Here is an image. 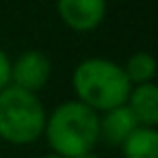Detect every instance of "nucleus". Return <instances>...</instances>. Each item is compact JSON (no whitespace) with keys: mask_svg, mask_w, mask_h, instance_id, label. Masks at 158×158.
<instances>
[{"mask_svg":"<svg viewBox=\"0 0 158 158\" xmlns=\"http://www.w3.org/2000/svg\"><path fill=\"white\" fill-rule=\"evenodd\" d=\"M44 134L56 156L78 158L100 141V117L82 102H65L46 117Z\"/></svg>","mask_w":158,"mask_h":158,"instance_id":"nucleus-1","label":"nucleus"},{"mask_svg":"<svg viewBox=\"0 0 158 158\" xmlns=\"http://www.w3.org/2000/svg\"><path fill=\"white\" fill-rule=\"evenodd\" d=\"M74 91L91 110H110L128 102L132 85L123 69L106 59H87L74 72Z\"/></svg>","mask_w":158,"mask_h":158,"instance_id":"nucleus-2","label":"nucleus"},{"mask_svg":"<svg viewBox=\"0 0 158 158\" xmlns=\"http://www.w3.org/2000/svg\"><path fill=\"white\" fill-rule=\"evenodd\" d=\"M46 110L35 93L18 87L0 91V136L13 145H26L44 134Z\"/></svg>","mask_w":158,"mask_h":158,"instance_id":"nucleus-3","label":"nucleus"},{"mask_svg":"<svg viewBox=\"0 0 158 158\" xmlns=\"http://www.w3.org/2000/svg\"><path fill=\"white\" fill-rule=\"evenodd\" d=\"M52 65L50 59L39 52V50H28L24 52L15 63H11V82L18 89H24L28 93H35L46 87L50 80Z\"/></svg>","mask_w":158,"mask_h":158,"instance_id":"nucleus-4","label":"nucleus"},{"mask_svg":"<svg viewBox=\"0 0 158 158\" xmlns=\"http://www.w3.org/2000/svg\"><path fill=\"white\" fill-rule=\"evenodd\" d=\"M61 20L74 31H93L102 24L106 13V0H56Z\"/></svg>","mask_w":158,"mask_h":158,"instance_id":"nucleus-5","label":"nucleus"},{"mask_svg":"<svg viewBox=\"0 0 158 158\" xmlns=\"http://www.w3.org/2000/svg\"><path fill=\"white\" fill-rule=\"evenodd\" d=\"M139 128L136 117L132 115V110L123 104L117 108L106 110V115L100 119V139L106 141L108 145H123V141Z\"/></svg>","mask_w":158,"mask_h":158,"instance_id":"nucleus-6","label":"nucleus"},{"mask_svg":"<svg viewBox=\"0 0 158 158\" xmlns=\"http://www.w3.org/2000/svg\"><path fill=\"white\" fill-rule=\"evenodd\" d=\"M126 106L132 110L139 126L154 128L158 123V89L152 82L136 85L134 89H130Z\"/></svg>","mask_w":158,"mask_h":158,"instance_id":"nucleus-7","label":"nucleus"},{"mask_svg":"<svg viewBox=\"0 0 158 158\" xmlns=\"http://www.w3.org/2000/svg\"><path fill=\"white\" fill-rule=\"evenodd\" d=\"M126 158H158V132L139 126L121 145Z\"/></svg>","mask_w":158,"mask_h":158,"instance_id":"nucleus-8","label":"nucleus"},{"mask_svg":"<svg viewBox=\"0 0 158 158\" xmlns=\"http://www.w3.org/2000/svg\"><path fill=\"white\" fill-rule=\"evenodd\" d=\"M121 69H123V74H126L130 85L132 82L134 85H147L156 76V61L147 52H136L134 56H130V61Z\"/></svg>","mask_w":158,"mask_h":158,"instance_id":"nucleus-9","label":"nucleus"},{"mask_svg":"<svg viewBox=\"0 0 158 158\" xmlns=\"http://www.w3.org/2000/svg\"><path fill=\"white\" fill-rule=\"evenodd\" d=\"M9 82H11V61L0 50V91L5 87H9Z\"/></svg>","mask_w":158,"mask_h":158,"instance_id":"nucleus-10","label":"nucleus"},{"mask_svg":"<svg viewBox=\"0 0 158 158\" xmlns=\"http://www.w3.org/2000/svg\"><path fill=\"white\" fill-rule=\"evenodd\" d=\"M78 158H102V156H98V154L89 152V154H82V156H78Z\"/></svg>","mask_w":158,"mask_h":158,"instance_id":"nucleus-11","label":"nucleus"},{"mask_svg":"<svg viewBox=\"0 0 158 158\" xmlns=\"http://www.w3.org/2000/svg\"><path fill=\"white\" fill-rule=\"evenodd\" d=\"M41 158H61V156H56V154H50V156H41Z\"/></svg>","mask_w":158,"mask_h":158,"instance_id":"nucleus-12","label":"nucleus"}]
</instances>
